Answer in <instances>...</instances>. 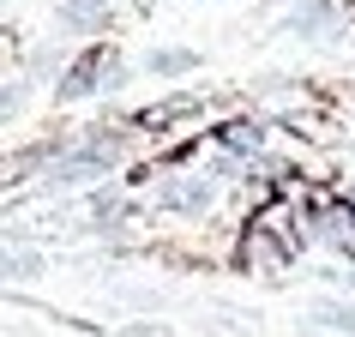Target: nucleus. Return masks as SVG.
<instances>
[{
	"label": "nucleus",
	"mask_w": 355,
	"mask_h": 337,
	"mask_svg": "<svg viewBox=\"0 0 355 337\" xmlns=\"http://www.w3.org/2000/svg\"><path fill=\"white\" fill-rule=\"evenodd\" d=\"M325 19H331V0H301V12L289 19V31L295 37H313V24H325Z\"/></svg>",
	"instance_id": "nucleus-3"
},
{
	"label": "nucleus",
	"mask_w": 355,
	"mask_h": 337,
	"mask_svg": "<svg viewBox=\"0 0 355 337\" xmlns=\"http://www.w3.org/2000/svg\"><path fill=\"white\" fill-rule=\"evenodd\" d=\"M313 319L331 331H355V307H343V301H313Z\"/></svg>",
	"instance_id": "nucleus-4"
},
{
	"label": "nucleus",
	"mask_w": 355,
	"mask_h": 337,
	"mask_svg": "<svg viewBox=\"0 0 355 337\" xmlns=\"http://www.w3.org/2000/svg\"><path fill=\"white\" fill-rule=\"evenodd\" d=\"M163 205H168V211H205V205H211V187H168Z\"/></svg>",
	"instance_id": "nucleus-5"
},
{
	"label": "nucleus",
	"mask_w": 355,
	"mask_h": 337,
	"mask_svg": "<svg viewBox=\"0 0 355 337\" xmlns=\"http://www.w3.org/2000/svg\"><path fill=\"white\" fill-rule=\"evenodd\" d=\"M109 60H114V49H96V55H85V60L73 67V73H67V78L55 85V96H60V103H73V96H91L96 85H103L96 73H109Z\"/></svg>",
	"instance_id": "nucleus-1"
},
{
	"label": "nucleus",
	"mask_w": 355,
	"mask_h": 337,
	"mask_svg": "<svg viewBox=\"0 0 355 337\" xmlns=\"http://www.w3.org/2000/svg\"><path fill=\"white\" fill-rule=\"evenodd\" d=\"M60 19H67V24H96V19H103V0H67Z\"/></svg>",
	"instance_id": "nucleus-6"
},
{
	"label": "nucleus",
	"mask_w": 355,
	"mask_h": 337,
	"mask_svg": "<svg viewBox=\"0 0 355 337\" xmlns=\"http://www.w3.org/2000/svg\"><path fill=\"white\" fill-rule=\"evenodd\" d=\"M24 271H37V253H31V259H24V253H12V259H6V277H24Z\"/></svg>",
	"instance_id": "nucleus-7"
},
{
	"label": "nucleus",
	"mask_w": 355,
	"mask_h": 337,
	"mask_svg": "<svg viewBox=\"0 0 355 337\" xmlns=\"http://www.w3.org/2000/svg\"><path fill=\"white\" fill-rule=\"evenodd\" d=\"M193 67H199V55H193V49H157V55H150V73H163V78L193 73Z\"/></svg>",
	"instance_id": "nucleus-2"
}]
</instances>
